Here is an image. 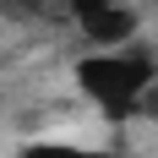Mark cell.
<instances>
[{
  "label": "cell",
  "mask_w": 158,
  "mask_h": 158,
  "mask_svg": "<svg viewBox=\"0 0 158 158\" xmlns=\"http://www.w3.org/2000/svg\"><path fill=\"white\" fill-rule=\"evenodd\" d=\"M77 82H82V93L98 98L109 114H126L147 93V82H153V55L147 49H136V55H87L77 65Z\"/></svg>",
  "instance_id": "cell-1"
},
{
  "label": "cell",
  "mask_w": 158,
  "mask_h": 158,
  "mask_svg": "<svg viewBox=\"0 0 158 158\" xmlns=\"http://www.w3.org/2000/svg\"><path fill=\"white\" fill-rule=\"evenodd\" d=\"M82 33L93 38V44H126L131 33H136V11H131L126 0H104V6H82L77 11Z\"/></svg>",
  "instance_id": "cell-2"
},
{
  "label": "cell",
  "mask_w": 158,
  "mask_h": 158,
  "mask_svg": "<svg viewBox=\"0 0 158 158\" xmlns=\"http://www.w3.org/2000/svg\"><path fill=\"white\" fill-rule=\"evenodd\" d=\"M22 158H109V153H87V147H71V142H27Z\"/></svg>",
  "instance_id": "cell-3"
},
{
  "label": "cell",
  "mask_w": 158,
  "mask_h": 158,
  "mask_svg": "<svg viewBox=\"0 0 158 158\" xmlns=\"http://www.w3.org/2000/svg\"><path fill=\"white\" fill-rule=\"evenodd\" d=\"M71 6H77V11H82V6H104V0H71Z\"/></svg>",
  "instance_id": "cell-4"
}]
</instances>
